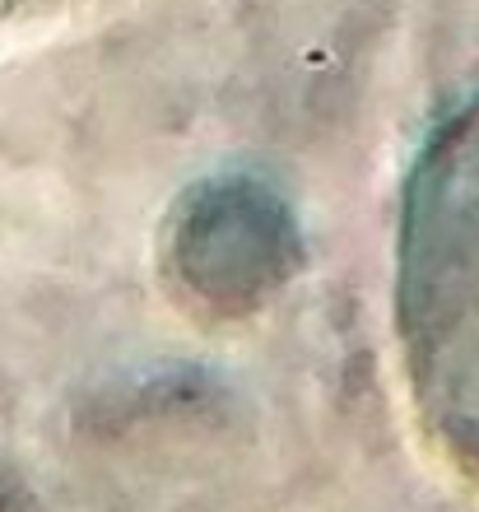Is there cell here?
<instances>
[{"label": "cell", "instance_id": "7a4b0ae2", "mask_svg": "<svg viewBox=\"0 0 479 512\" xmlns=\"http://www.w3.org/2000/svg\"><path fill=\"white\" fill-rule=\"evenodd\" d=\"M56 5V0H0V24H10V19H24V14H38Z\"/></svg>", "mask_w": 479, "mask_h": 512}, {"label": "cell", "instance_id": "6da1fadb", "mask_svg": "<svg viewBox=\"0 0 479 512\" xmlns=\"http://www.w3.org/2000/svg\"><path fill=\"white\" fill-rule=\"evenodd\" d=\"M396 340L419 429L479 489V94L428 131L405 177Z\"/></svg>", "mask_w": 479, "mask_h": 512}]
</instances>
